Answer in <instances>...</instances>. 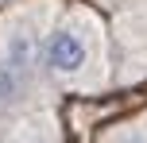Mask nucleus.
<instances>
[{
  "label": "nucleus",
  "instance_id": "obj_1",
  "mask_svg": "<svg viewBox=\"0 0 147 143\" xmlns=\"http://www.w3.org/2000/svg\"><path fill=\"white\" fill-rule=\"evenodd\" d=\"M43 66L51 77H62V81H85L89 66H93V27L89 23H78L70 15L66 23L47 35L43 43Z\"/></svg>",
  "mask_w": 147,
  "mask_h": 143
},
{
  "label": "nucleus",
  "instance_id": "obj_2",
  "mask_svg": "<svg viewBox=\"0 0 147 143\" xmlns=\"http://www.w3.org/2000/svg\"><path fill=\"white\" fill-rule=\"evenodd\" d=\"M39 54H43V46H39L35 31H31L27 23H12V27H4V35H0V70H4V74H12L16 81L27 85L31 74H35Z\"/></svg>",
  "mask_w": 147,
  "mask_h": 143
}]
</instances>
